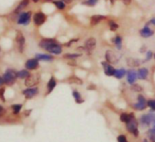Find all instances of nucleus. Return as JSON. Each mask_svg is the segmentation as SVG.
<instances>
[{"mask_svg": "<svg viewBox=\"0 0 155 142\" xmlns=\"http://www.w3.org/2000/svg\"><path fill=\"white\" fill-rule=\"evenodd\" d=\"M36 59L39 61H53V56L49 54H43V53H37L36 54Z\"/></svg>", "mask_w": 155, "mask_h": 142, "instance_id": "20", "label": "nucleus"}, {"mask_svg": "<svg viewBox=\"0 0 155 142\" xmlns=\"http://www.w3.org/2000/svg\"><path fill=\"white\" fill-rule=\"evenodd\" d=\"M56 85H57V81H56V79L54 77H51L48 83V86H47L48 87V94H50L53 91L54 88L56 87Z\"/></svg>", "mask_w": 155, "mask_h": 142, "instance_id": "24", "label": "nucleus"}, {"mask_svg": "<svg viewBox=\"0 0 155 142\" xmlns=\"http://www.w3.org/2000/svg\"><path fill=\"white\" fill-rule=\"evenodd\" d=\"M147 106L151 108V110L155 112V100L154 99H150L147 101Z\"/></svg>", "mask_w": 155, "mask_h": 142, "instance_id": "35", "label": "nucleus"}, {"mask_svg": "<svg viewBox=\"0 0 155 142\" xmlns=\"http://www.w3.org/2000/svg\"><path fill=\"white\" fill-rule=\"evenodd\" d=\"M147 100L145 99V97L142 94H139L137 96V103H135L132 105V107L134 109L138 111H142L144 109H146L147 107Z\"/></svg>", "mask_w": 155, "mask_h": 142, "instance_id": "3", "label": "nucleus"}, {"mask_svg": "<svg viewBox=\"0 0 155 142\" xmlns=\"http://www.w3.org/2000/svg\"><path fill=\"white\" fill-rule=\"evenodd\" d=\"M16 40H17L19 52H23V50H24V46H25V38H24V36H23V34L20 31L17 32Z\"/></svg>", "mask_w": 155, "mask_h": 142, "instance_id": "10", "label": "nucleus"}, {"mask_svg": "<svg viewBox=\"0 0 155 142\" xmlns=\"http://www.w3.org/2000/svg\"><path fill=\"white\" fill-rule=\"evenodd\" d=\"M39 81V79L37 77V75H29V76L26 79L25 85L27 87H33L34 85L37 84Z\"/></svg>", "mask_w": 155, "mask_h": 142, "instance_id": "13", "label": "nucleus"}, {"mask_svg": "<svg viewBox=\"0 0 155 142\" xmlns=\"http://www.w3.org/2000/svg\"><path fill=\"white\" fill-rule=\"evenodd\" d=\"M72 96H73V98H74V100L76 101L77 104H81L84 102V100L82 99L81 97V94H79V92H78L77 90H73V92H72Z\"/></svg>", "mask_w": 155, "mask_h": 142, "instance_id": "26", "label": "nucleus"}, {"mask_svg": "<svg viewBox=\"0 0 155 142\" xmlns=\"http://www.w3.org/2000/svg\"><path fill=\"white\" fill-rule=\"evenodd\" d=\"M127 82H128L130 85L135 83V82L138 79V73L135 70L130 69L129 71H127Z\"/></svg>", "mask_w": 155, "mask_h": 142, "instance_id": "9", "label": "nucleus"}, {"mask_svg": "<svg viewBox=\"0 0 155 142\" xmlns=\"http://www.w3.org/2000/svg\"><path fill=\"white\" fill-rule=\"evenodd\" d=\"M17 77V73H16L14 70L8 69V70H7V72L4 73L3 80L7 84L10 85V84H13L16 82Z\"/></svg>", "mask_w": 155, "mask_h": 142, "instance_id": "2", "label": "nucleus"}, {"mask_svg": "<svg viewBox=\"0 0 155 142\" xmlns=\"http://www.w3.org/2000/svg\"><path fill=\"white\" fill-rule=\"evenodd\" d=\"M56 42L57 41H56L54 39H43V40H41V41L39 42V47L41 49L46 50L49 45L56 43Z\"/></svg>", "mask_w": 155, "mask_h": 142, "instance_id": "18", "label": "nucleus"}, {"mask_svg": "<svg viewBox=\"0 0 155 142\" xmlns=\"http://www.w3.org/2000/svg\"><path fill=\"white\" fill-rule=\"evenodd\" d=\"M127 64L130 67H139L140 65V61L136 58H128L127 59Z\"/></svg>", "mask_w": 155, "mask_h": 142, "instance_id": "21", "label": "nucleus"}, {"mask_svg": "<svg viewBox=\"0 0 155 142\" xmlns=\"http://www.w3.org/2000/svg\"><path fill=\"white\" fill-rule=\"evenodd\" d=\"M117 141L118 142H128V139H127V137L125 135H120L117 138Z\"/></svg>", "mask_w": 155, "mask_h": 142, "instance_id": "38", "label": "nucleus"}, {"mask_svg": "<svg viewBox=\"0 0 155 142\" xmlns=\"http://www.w3.org/2000/svg\"><path fill=\"white\" fill-rule=\"evenodd\" d=\"M4 83H5V82H4L3 78H1V77H0V85H2V84H3Z\"/></svg>", "mask_w": 155, "mask_h": 142, "instance_id": "45", "label": "nucleus"}, {"mask_svg": "<svg viewBox=\"0 0 155 142\" xmlns=\"http://www.w3.org/2000/svg\"><path fill=\"white\" fill-rule=\"evenodd\" d=\"M98 0H88V1L84 2V5H87V6H90V7H94L96 6V4L98 3Z\"/></svg>", "mask_w": 155, "mask_h": 142, "instance_id": "37", "label": "nucleus"}, {"mask_svg": "<svg viewBox=\"0 0 155 142\" xmlns=\"http://www.w3.org/2000/svg\"><path fill=\"white\" fill-rule=\"evenodd\" d=\"M22 106L21 105H15L13 106V109H14V114H18L20 112V109H21Z\"/></svg>", "mask_w": 155, "mask_h": 142, "instance_id": "39", "label": "nucleus"}, {"mask_svg": "<svg viewBox=\"0 0 155 142\" xmlns=\"http://www.w3.org/2000/svg\"><path fill=\"white\" fill-rule=\"evenodd\" d=\"M82 54H79V53H66L63 55V58L64 59H67V60H75L80 57Z\"/></svg>", "mask_w": 155, "mask_h": 142, "instance_id": "28", "label": "nucleus"}, {"mask_svg": "<svg viewBox=\"0 0 155 142\" xmlns=\"http://www.w3.org/2000/svg\"><path fill=\"white\" fill-rule=\"evenodd\" d=\"M143 142H148V141H147V139H144V140H143Z\"/></svg>", "mask_w": 155, "mask_h": 142, "instance_id": "48", "label": "nucleus"}, {"mask_svg": "<svg viewBox=\"0 0 155 142\" xmlns=\"http://www.w3.org/2000/svg\"><path fill=\"white\" fill-rule=\"evenodd\" d=\"M44 1H52V0H44Z\"/></svg>", "mask_w": 155, "mask_h": 142, "instance_id": "49", "label": "nucleus"}, {"mask_svg": "<svg viewBox=\"0 0 155 142\" xmlns=\"http://www.w3.org/2000/svg\"><path fill=\"white\" fill-rule=\"evenodd\" d=\"M145 50H146V46H142V48L140 50V52H145ZM147 51V50H146Z\"/></svg>", "mask_w": 155, "mask_h": 142, "instance_id": "43", "label": "nucleus"}, {"mask_svg": "<svg viewBox=\"0 0 155 142\" xmlns=\"http://www.w3.org/2000/svg\"><path fill=\"white\" fill-rule=\"evenodd\" d=\"M127 74V71L124 69V68H120V69H117L116 72H115V74H114V77L116 79H122L125 75Z\"/></svg>", "mask_w": 155, "mask_h": 142, "instance_id": "23", "label": "nucleus"}, {"mask_svg": "<svg viewBox=\"0 0 155 142\" xmlns=\"http://www.w3.org/2000/svg\"><path fill=\"white\" fill-rule=\"evenodd\" d=\"M138 127H139V121L136 119L134 116L131 117V119L128 123H126L127 130H128L130 134H132L134 137H138L139 136Z\"/></svg>", "mask_w": 155, "mask_h": 142, "instance_id": "1", "label": "nucleus"}, {"mask_svg": "<svg viewBox=\"0 0 155 142\" xmlns=\"http://www.w3.org/2000/svg\"><path fill=\"white\" fill-rule=\"evenodd\" d=\"M30 18H31V12L21 13L17 18V23L20 25H27L29 23Z\"/></svg>", "mask_w": 155, "mask_h": 142, "instance_id": "7", "label": "nucleus"}, {"mask_svg": "<svg viewBox=\"0 0 155 142\" xmlns=\"http://www.w3.org/2000/svg\"><path fill=\"white\" fill-rule=\"evenodd\" d=\"M152 58H153V52L152 50H148V51H146V57H145V60H144L143 63L151 61Z\"/></svg>", "mask_w": 155, "mask_h": 142, "instance_id": "36", "label": "nucleus"}, {"mask_svg": "<svg viewBox=\"0 0 155 142\" xmlns=\"http://www.w3.org/2000/svg\"><path fill=\"white\" fill-rule=\"evenodd\" d=\"M152 129H155V120L152 122Z\"/></svg>", "mask_w": 155, "mask_h": 142, "instance_id": "46", "label": "nucleus"}, {"mask_svg": "<svg viewBox=\"0 0 155 142\" xmlns=\"http://www.w3.org/2000/svg\"><path fill=\"white\" fill-rule=\"evenodd\" d=\"M153 57H154V59H155V53L153 54Z\"/></svg>", "mask_w": 155, "mask_h": 142, "instance_id": "51", "label": "nucleus"}, {"mask_svg": "<svg viewBox=\"0 0 155 142\" xmlns=\"http://www.w3.org/2000/svg\"><path fill=\"white\" fill-rule=\"evenodd\" d=\"M30 75V73H29V71L27 70H22L20 72L17 73V77H19L21 79H27Z\"/></svg>", "mask_w": 155, "mask_h": 142, "instance_id": "31", "label": "nucleus"}, {"mask_svg": "<svg viewBox=\"0 0 155 142\" xmlns=\"http://www.w3.org/2000/svg\"><path fill=\"white\" fill-rule=\"evenodd\" d=\"M134 115L133 114H128V113H122L121 115L120 116V119L121 122H123V123H128L130 119H131V117H132Z\"/></svg>", "mask_w": 155, "mask_h": 142, "instance_id": "25", "label": "nucleus"}, {"mask_svg": "<svg viewBox=\"0 0 155 142\" xmlns=\"http://www.w3.org/2000/svg\"><path fill=\"white\" fill-rule=\"evenodd\" d=\"M68 82L69 83H74V84H78V85H80L83 83V81L80 79V78H78L77 76H75V75H72V76H70L69 79H68Z\"/></svg>", "mask_w": 155, "mask_h": 142, "instance_id": "27", "label": "nucleus"}, {"mask_svg": "<svg viewBox=\"0 0 155 142\" xmlns=\"http://www.w3.org/2000/svg\"><path fill=\"white\" fill-rule=\"evenodd\" d=\"M97 45V40L95 38H88V39L85 41V49L87 51H91L95 49V47Z\"/></svg>", "mask_w": 155, "mask_h": 142, "instance_id": "12", "label": "nucleus"}, {"mask_svg": "<svg viewBox=\"0 0 155 142\" xmlns=\"http://www.w3.org/2000/svg\"><path fill=\"white\" fill-rule=\"evenodd\" d=\"M25 66L27 70H35L39 67V60L36 59V58L35 59H29V61H27Z\"/></svg>", "mask_w": 155, "mask_h": 142, "instance_id": "15", "label": "nucleus"}, {"mask_svg": "<svg viewBox=\"0 0 155 142\" xmlns=\"http://www.w3.org/2000/svg\"><path fill=\"white\" fill-rule=\"evenodd\" d=\"M137 73H138V79L140 80H146L149 76V71L147 68H140L138 71H137Z\"/></svg>", "mask_w": 155, "mask_h": 142, "instance_id": "19", "label": "nucleus"}, {"mask_svg": "<svg viewBox=\"0 0 155 142\" xmlns=\"http://www.w3.org/2000/svg\"><path fill=\"white\" fill-rule=\"evenodd\" d=\"M106 20V17L105 16H102V15H94L90 17V25L91 26H96L98 25V23H100L102 20Z\"/></svg>", "mask_w": 155, "mask_h": 142, "instance_id": "17", "label": "nucleus"}, {"mask_svg": "<svg viewBox=\"0 0 155 142\" xmlns=\"http://www.w3.org/2000/svg\"><path fill=\"white\" fill-rule=\"evenodd\" d=\"M27 5H29V0H22L21 3L19 4V6H18L17 8H16V10H15V13H18V12H20L23 8H25Z\"/></svg>", "mask_w": 155, "mask_h": 142, "instance_id": "29", "label": "nucleus"}, {"mask_svg": "<svg viewBox=\"0 0 155 142\" xmlns=\"http://www.w3.org/2000/svg\"><path fill=\"white\" fill-rule=\"evenodd\" d=\"M78 40V39H74V40H70V41H69L68 43H66L65 45L67 46V47H69H69L71 46V45H72L73 43H75V42H77Z\"/></svg>", "mask_w": 155, "mask_h": 142, "instance_id": "40", "label": "nucleus"}, {"mask_svg": "<svg viewBox=\"0 0 155 142\" xmlns=\"http://www.w3.org/2000/svg\"><path fill=\"white\" fill-rule=\"evenodd\" d=\"M149 23H151L152 25H153V26H155V17H152L151 20H150V22Z\"/></svg>", "mask_w": 155, "mask_h": 142, "instance_id": "42", "label": "nucleus"}, {"mask_svg": "<svg viewBox=\"0 0 155 142\" xmlns=\"http://www.w3.org/2000/svg\"><path fill=\"white\" fill-rule=\"evenodd\" d=\"M45 50L49 51V53L59 55V54H60V53L62 52V47H61V45H59L58 42H56V43H53V44L49 45Z\"/></svg>", "mask_w": 155, "mask_h": 142, "instance_id": "8", "label": "nucleus"}, {"mask_svg": "<svg viewBox=\"0 0 155 142\" xmlns=\"http://www.w3.org/2000/svg\"><path fill=\"white\" fill-rule=\"evenodd\" d=\"M108 24H109V27L110 28V30H112V31H116L120 28V25L118 24V23H116L113 20H110Z\"/></svg>", "mask_w": 155, "mask_h": 142, "instance_id": "33", "label": "nucleus"}, {"mask_svg": "<svg viewBox=\"0 0 155 142\" xmlns=\"http://www.w3.org/2000/svg\"><path fill=\"white\" fill-rule=\"evenodd\" d=\"M112 42L115 44L116 48L118 49L119 50H120L121 49H122V38H121L120 36L117 35L115 38H113V39H112Z\"/></svg>", "mask_w": 155, "mask_h": 142, "instance_id": "22", "label": "nucleus"}, {"mask_svg": "<svg viewBox=\"0 0 155 142\" xmlns=\"http://www.w3.org/2000/svg\"><path fill=\"white\" fill-rule=\"evenodd\" d=\"M46 18H47V17H46L45 14H43L42 12H37V13H36L35 15H34L33 20H34L35 25L41 26L46 21Z\"/></svg>", "mask_w": 155, "mask_h": 142, "instance_id": "11", "label": "nucleus"}, {"mask_svg": "<svg viewBox=\"0 0 155 142\" xmlns=\"http://www.w3.org/2000/svg\"><path fill=\"white\" fill-rule=\"evenodd\" d=\"M130 89L132 90V91H134V92H142V91H143V88L140 86V85L137 84V83L131 84Z\"/></svg>", "mask_w": 155, "mask_h": 142, "instance_id": "34", "label": "nucleus"}, {"mask_svg": "<svg viewBox=\"0 0 155 142\" xmlns=\"http://www.w3.org/2000/svg\"><path fill=\"white\" fill-rule=\"evenodd\" d=\"M3 110H4V108H3V107H2L1 106H0V113H1V112H2Z\"/></svg>", "mask_w": 155, "mask_h": 142, "instance_id": "47", "label": "nucleus"}, {"mask_svg": "<svg viewBox=\"0 0 155 142\" xmlns=\"http://www.w3.org/2000/svg\"><path fill=\"white\" fill-rule=\"evenodd\" d=\"M37 93H39V89L37 87H29L23 91V94H24L27 98L34 97L35 96H37Z\"/></svg>", "mask_w": 155, "mask_h": 142, "instance_id": "14", "label": "nucleus"}, {"mask_svg": "<svg viewBox=\"0 0 155 142\" xmlns=\"http://www.w3.org/2000/svg\"><path fill=\"white\" fill-rule=\"evenodd\" d=\"M155 120V114H145L140 117V123L142 126H150Z\"/></svg>", "mask_w": 155, "mask_h": 142, "instance_id": "4", "label": "nucleus"}, {"mask_svg": "<svg viewBox=\"0 0 155 142\" xmlns=\"http://www.w3.org/2000/svg\"><path fill=\"white\" fill-rule=\"evenodd\" d=\"M121 2H122L125 6H129V5L131 3V0H121Z\"/></svg>", "mask_w": 155, "mask_h": 142, "instance_id": "41", "label": "nucleus"}, {"mask_svg": "<svg viewBox=\"0 0 155 142\" xmlns=\"http://www.w3.org/2000/svg\"><path fill=\"white\" fill-rule=\"evenodd\" d=\"M140 34L143 38H150L154 34V31L152 30H151V28H149V26L145 25L142 30H140Z\"/></svg>", "mask_w": 155, "mask_h": 142, "instance_id": "16", "label": "nucleus"}, {"mask_svg": "<svg viewBox=\"0 0 155 142\" xmlns=\"http://www.w3.org/2000/svg\"><path fill=\"white\" fill-rule=\"evenodd\" d=\"M33 1H34V2H37V1H39V0H33Z\"/></svg>", "mask_w": 155, "mask_h": 142, "instance_id": "50", "label": "nucleus"}, {"mask_svg": "<svg viewBox=\"0 0 155 142\" xmlns=\"http://www.w3.org/2000/svg\"><path fill=\"white\" fill-rule=\"evenodd\" d=\"M62 1L66 4H70V3H72L73 0H62Z\"/></svg>", "mask_w": 155, "mask_h": 142, "instance_id": "44", "label": "nucleus"}, {"mask_svg": "<svg viewBox=\"0 0 155 142\" xmlns=\"http://www.w3.org/2000/svg\"><path fill=\"white\" fill-rule=\"evenodd\" d=\"M147 138L152 142H155V129H151L147 131Z\"/></svg>", "mask_w": 155, "mask_h": 142, "instance_id": "32", "label": "nucleus"}, {"mask_svg": "<svg viewBox=\"0 0 155 142\" xmlns=\"http://www.w3.org/2000/svg\"><path fill=\"white\" fill-rule=\"evenodd\" d=\"M105 59H106V61H108V63L110 64L118 63L120 61L118 55H117L113 50H107L105 53Z\"/></svg>", "mask_w": 155, "mask_h": 142, "instance_id": "5", "label": "nucleus"}, {"mask_svg": "<svg viewBox=\"0 0 155 142\" xmlns=\"http://www.w3.org/2000/svg\"><path fill=\"white\" fill-rule=\"evenodd\" d=\"M101 65L103 69H104V73L107 76H114L116 69L110 63H109L108 61H102Z\"/></svg>", "mask_w": 155, "mask_h": 142, "instance_id": "6", "label": "nucleus"}, {"mask_svg": "<svg viewBox=\"0 0 155 142\" xmlns=\"http://www.w3.org/2000/svg\"><path fill=\"white\" fill-rule=\"evenodd\" d=\"M54 5L59 10H64L65 7H66V3H64L62 0H57V1H54Z\"/></svg>", "mask_w": 155, "mask_h": 142, "instance_id": "30", "label": "nucleus"}]
</instances>
